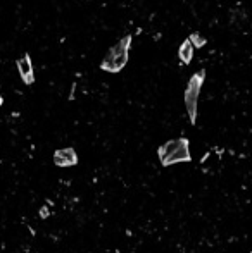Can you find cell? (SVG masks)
Returning <instances> with one entry per match:
<instances>
[{
  "label": "cell",
  "instance_id": "cell-1",
  "mask_svg": "<svg viewBox=\"0 0 252 253\" xmlns=\"http://www.w3.org/2000/svg\"><path fill=\"white\" fill-rule=\"evenodd\" d=\"M130 45H132V36L126 35L124 38H121L113 48L109 50V54L105 55V59L102 61V64H101L102 71H107V73H119L124 65H126V62H128Z\"/></svg>",
  "mask_w": 252,
  "mask_h": 253
},
{
  "label": "cell",
  "instance_id": "cell-5",
  "mask_svg": "<svg viewBox=\"0 0 252 253\" xmlns=\"http://www.w3.org/2000/svg\"><path fill=\"white\" fill-rule=\"evenodd\" d=\"M17 69H19V74L21 78H23V81L26 84H31L33 81H35V74H33V65H31V59L30 55H23V57H19V61H17Z\"/></svg>",
  "mask_w": 252,
  "mask_h": 253
},
{
  "label": "cell",
  "instance_id": "cell-8",
  "mask_svg": "<svg viewBox=\"0 0 252 253\" xmlns=\"http://www.w3.org/2000/svg\"><path fill=\"white\" fill-rule=\"evenodd\" d=\"M4 104V98H2V95H0V105Z\"/></svg>",
  "mask_w": 252,
  "mask_h": 253
},
{
  "label": "cell",
  "instance_id": "cell-3",
  "mask_svg": "<svg viewBox=\"0 0 252 253\" xmlns=\"http://www.w3.org/2000/svg\"><path fill=\"white\" fill-rule=\"evenodd\" d=\"M204 78H206V73L204 71H199L194 76L190 78L188 84H186L185 90V107L186 112H188V119L194 124L195 119H197V102H199V93H201L202 83H204Z\"/></svg>",
  "mask_w": 252,
  "mask_h": 253
},
{
  "label": "cell",
  "instance_id": "cell-7",
  "mask_svg": "<svg viewBox=\"0 0 252 253\" xmlns=\"http://www.w3.org/2000/svg\"><path fill=\"white\" fill-rule=\"evenodd\" d=\"M192 42V45L194 47H204L206 45V38H202L199 33H192L190 35V38H188Z\"/></svg>",
  "mask_w": 252,
  "mask_h": 253
},
{
  "label": "cell",
  "instance_id": "cell-2",
  "mask_svg": "<svg viewBox=\"0 0 252 253\" xmlns=\"http://www.w3.org/2000/svg\"><path fill=\"white\" fill-rule=\"evenodd\" d=\"M159 158L163 165H173L178 162L190 160V148H188V140L178 138L164 143L159 148Z\"/></svg>",
  "mask_w": 252,
  "mask_h": 253
},
{
  "label": "cell",
  "instance_id": "cell-4",
  "mask_svg": "<svg viewBox=\"0 0 252 253\" xmlns=\"http://www.w3.org/2000/svg\"><path fill=\"white\" fill-rule=\"evenodd\" d=\"M54 162L59 167H71L78 164L76 152L73 148H61L54 154Z\"/></svg>",
  "mask_w": 252,
  "mask_h": 253
},
{
  "label": "cell",
  "instance_id": "cell-6",
  "mask_svg": "<svg viewBox=\"0 0 252 253\" xmlns=\"http://www.w3.org/2000/svg\"><path fill=\"white\" fill-rule=\"evenodd\" d=\"M180 59H182L183 64H190L192 59H194V45H192L190 40H185L180 47V52H178Z\"/></svg>",
  "mask_w": 252,
  "mask_h": 253
}]
</instances>
